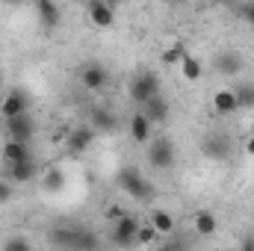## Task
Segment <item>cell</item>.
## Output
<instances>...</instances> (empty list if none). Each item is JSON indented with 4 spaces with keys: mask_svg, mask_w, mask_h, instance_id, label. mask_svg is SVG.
<instances>
[{
    "mask_svg": "<svg viewBox=\"0 0 254 251\" xmlns=\"http://www.w3.org/2000/svg\"><path fill=\"white\" fill-rule=\"evenodd\" d=\"M175 160H178V148L169 136H151L148 139V163L154 169L166 172V169L175 166Z\"/></svg>",
    "mask_w": 254,
    "mask_h": 251,
    "instance_id": "cell-1",
    "label": "cell"
},
{
    "mask_svg": "<svg viewBox=\"0 0 254 251\" xmlns=\"http://www.w3.org/2000/svg\"><path fill=\"white\" fill-rule=\"evenodd\" d=\"M119 187L125 189L130 198H136V201H148V198H154V187H151V181H145L136 169H125V172L119 175Z\"/></svg>",
    "mask_w": 254,
    "mask_h": 251,
    "instance_id": "cell-2",
    "label": "cell"
},
{
    "mask_svg": "<svg viewBox=\"0 0 254 251\" xmlns=\"http://www.w3.org/2000/svg\"><path fill=\"white\" fill-rule=\"evenodd\" d=\"M160 92V77L154 71H139L133 80H130V98L136 104H145L148 98H154Z\"/></svg>",
    "mask_w": 254,
    "mask_h": 251,
    "instance_id": "cell-3",
    "label": "cell"
},
{
    "mask_svg": "<svg viewBox=\"0 0 254 251\" xmlns=\"http://www.w3.org/2000/svg\"><path fill=\"white\" fill-rule=\"evenodd\" d=\"M136 231H139V219L130 216V213H125L122 219L113 222L110 240H113V246H119V249H130V246L136 243Z\"/></svg>",
    "mask_w": 254,
    "mask_h": 251,
    "instance_id": "cell-4",
    "label": "cell"
},
{
    "mask_svg": "<svg viewBox=\"0 0 254 251\" xmlns=\"http://www.w3.org/2000/svg\"><path fill=\"white\" fill-rule=\"evenodd\" d=\"M231 151H234V145H231V139L225 136V133H207L204 136V142H201V154L207 157V160H228L231 157Z\"/></svg>",
    "mask_w": 254,
    "mask_h": 251,
    "instance_id": "cell-5",
    "label": "cell"
},
{
    "mask_svg": "<svg viewBox=\"0 0 254 251\" xmlns=\"http://www.w3.org/2000/svg\"><path fill=\"white\" fill-rule=\"evenodd\" d=\"M36 136V122L30 113H21V116H12L6 119V139H18V142H33Z\"/></svg>",
    "mask_w": 254,
    "mask_h": 251,
    "instance_id": "cell-6",
    "label": "cell"
},
{
    "mask_svg": "<svg viewBox=\"0 0 254 251\" xmlns=\"http://www.w3.org/2000/svg\"><path fill=\"white\" fill-rule=\"evenodd\" d=\"M86 12H89V21L95 27H101V30H107V27L116 24V9L107 0H89L86 3Z\"/></svg>",
    "mask_w": 254,
    "mask_h": 251,
    "instance_id": "cell-7",
    "label": "cell"
},
{
    "mask_svg": "<svg viewBox=\"0 0 254 251\" xmlns=\"http://www.w3.org/2000/svg\"><path fill=\"white\" fill-rule=\"evenodd\" d=\"M95 133H98V130H95L92 125L80 127V130H71V133L65 136V148H68V154H71V157H80V154L95 142Z\"/></svg>",
    "mask_w": 254,
    "mask_h": 251,
    "instance_id": "cell-8",
    "label": "cell"
},
{
    "mask_svg": "<svg viewBox=\"0 0 254 251\" xmlns=\"http://www.w3.org/2000/svg\"><path fill=\"white\" fill-rule=\"evenodd\" d=\"M107 80H110V74H107V68H104L101 63H89L83 71H80V83H83L89 92L104 89V86H107Z\"/></svg>",
    "mask_w": 254,
    "mask_h": 251,
    "instance_id": "cell-9",
    "label": "cell"
},
{
    "mask_svg": "<svg viewBox=\"0 0 254 251\" xmlns=\"http://www.w3.org/2000/svg\"><path fill=\"white\" fill-rule=\"evenodd\" d=\"M142 107H145L142 113H145V116H148L154 125H166V122H169V116H172V107H169V101H166L160 92H157L154 98H148Z\"/></svg>",
    "mask_w": 254,
    "mask_h": 251,
    "instance_id": "cell-10",
    "label": "cell"
},
{
    "mask_svg": "<svg viewBox=\"0 0 254 251\" xmlns=\"http://www.w3.org/2000/svg\"><path fill=\"white\" fill-rule=\"evenodd\" d=\"M151 136H154V122L145 113H133V119H130V139L136 145H148Z\"/></svg>",
    "mask_w": 254,
    "mask_h": 251,
    "instance_id": "cell-11",
    "label": "cell"
},
{
    "mask_svg": "<svg viewBox=\"0 0 254 251\" xmlns=\"http://www.w3.org/2000/svg\"><path fill=\"white\" fill-rule=\"evenodd\" d=\"M92 127H95L98 133H116V130H119V119H116L113 110L95 107V110H92Z\"/></svg>",
    "mask_w": 254,
    "mask_h": 251,
    "instance_id": "cell-12",
    "label": "cell"
},
{
    "mask_svg": "<svg viewBox=\"0 0 254 251\" xmlns=\"http://www.w3.org/2000/svg\"><path fill=\"white\" fill-rule=\"evenodd\" d=\"M0 113H3V119H12V116L27 113V95H24V92H9V95L0 101Z\"/></svg>",
    "mask_w": 254,
    "mask_h": 251,
    "instance_id": "cell-13",
    "label": "cell"
},
{
    "mask_svg": "<svg viewBox=\"0 0 254 251\" xmlns=\"http://www.w3.org/2000/svg\"><path fill=\"white\" fill-rule=\"evenodd\" d=\"M30 157H33V154H30V142L6 139V145H3V160H6V166L21 163V160H30Z\"/></svg>",
    "mask_w": 254,
    "mask_h": 251,
    "instance_id": "cell-14",
    "label": "cell"
},
{
    "mask_svg": "<svg viewBox=\"0 0 254 251\" xmlns=\"http://www.w3.org/2000/svg\"><path fill=\"white\" fill-rule=\"evenodd\" d=\"M36 9H39V21L48 27V30H54V27H60V6H57V0H36Z\"/></svg>",
    "mask_w": 254,
    "mask_h": 251,
    "instance_id": "cell-15",
    "label": "cell"
},
{
    "mask_svg": "<svg viewBox=\"0 0 254 251\" xmlns=\"http://www.w3.org/2000/svg\"><path fill=\"white\" fill-rule=\"evenodd\" d=\"M213 110H216L219 116H231V113H237V110H240L237 95L228 92V89H219V92L213 95Z\"/></svg>",
    "mask_w": 254,
    "mask_h": 251,
    "instance_id": "cell-16",
    "label": "cell"
},
{
    "mask_svg": "<svg viewBox=\"0 0 254 251\" xmlns=\"http://www.w3.org/2000/svg\"><path fill=\"white\" fill-rule=\"evenodd\" d=\"M33 178H36V160H33V157L9 166V181H15V184H27V181H33Z\"/></svg>",
    "mask_w": 254,
    "mask_h": 251,
    "instance_id": "cell-17",
    "label": "cell"
},
{
    "mask_svg": "<svg viewBox=\"0 0 254 251\" xmlns=\"http://www.w3.org/2000/svg\"><path fill=\"white\" fill-rule=\"evenodd\" d=\"M216 228H219V222H216V216L210 210H198L195 213V231H198V237H213Z\"/></svg>",
    "mask_w": 254,
    "mask_h": 251,
    "instance_id": "cell-18",
    "label": "cell"
},
{
    "mask_svg": "<svg viewBox=\"0 0 254 251\" xmlns=\"http://www.w3.org/2000/svg\"><path fill=\"white\" fill-rule=\"evenodd\" d=\"M181 74H184V80L198 83V80H201V74H204V65H201V60H198V57L184 54V60H181Z\"/></svg>",
    "mask_w": 254,
    "mask_h": 251,
    "instance_id": "cell-19",
    "label": "cell"
},
{
    "mask_svg": "<svg viewBox=\"0 0 254 251\" xmlns=\"http://www.w3.org/2000/svg\"><path fill=\"white\" fill-rule=\"evenodd\" d=\"M151 225L157 228V234H160V237L175 234V216H172V213H166V210H154V213H151Z\"/></svg>",
    "mask_w": 254,
    "mask_h": 251,
    "instance_id": "cell-20",
    "label": "cell"
},
{
    "mask_svg": "<svg viewBox=\"0 0 254 251\" xmlns=\"http://www.w3.org/2000/svg\"><path fill=\"white\" fill-rule=\"evenodd\" d=\"M98 246H101V240H98L92 231H86V228H74L71 249H98Z\"/></svg>",
    "mask_w": 254,
    "mask_h": 251,
    "instance_id": "cell-21",
    "label": "cell"
},
{
    "mask_svg": "<svg viewBox=\"0 0 254 251\" xmlns=\"http://www.w3.org/2000/svg\"><path fill=\"white\" fill-rule=\"evenodd\" d=\"M42 187H45V192H60V189H65V172L63 169H48V175H45V181H42Z\"/></svg>",
    "mask_w": 254,
    "mask_h": 251,
    "instance_id": "cell-22",
    "label": "cell"
},
{
    "mask_svg": "<svg viewBox=\"0 0 254 251\" xmlns=\"http://www.w3.org/2000/svg\"><path fill=\"white\" fill-rule=\"evenodd\" d=\"M240 68H243V63H240L237 54H222V57H216V71H222V74H237Z\"/></svg>",
    "mask_w": 254,
    "mask_h": 251,
    "instance_id": "cell-23",
    "label": "cell"
},
{
    "mask_svg": "<svg viewBox=\"0 0 254 251\" xmlns=\"http://www.w3.org/2000/svg\"><path fill=\"white\" fill-rule=\"evenodd\" d=\"M71 240H74V228H57L48 234V243L60 246V249H71Z\"/></svg>",
    "mask_w": 254,
    "mask_h": 251,
    "instance_id": "cell-24",
    "label": "cell"
},
{
    "mask_svg": "<svg viewBox=\"0 0 254 251\" xmlns=\"http://www.w3.org/2000/svg\"><path fill=\"white\" fill-rule=\"evenodd\" d=\"M237 104H240V110H254V83H243V86H237Z\"/></svg>",
    "mask_w": 254,
    "mask_h": 251,
    "instance_id": "cell-25",
    "label": "cell"
},
{
    "mask_svg": "<svg viewBox=\"0 0 254 251\" xmlns=\"http://www.w3.org/2000/svg\"><path fill=\"white\" fill-rule=\"evenodd\" d=\"M184 54H187V48H184V42H175L169 51H163V57H160V63L163 65H181V60H184Z\"/></svg>",
    "mask_w": 254,
    "mask_h": 251,
    "instance_id": "cell-26",
    "label": "cell"
},
{
    "mask_svg": "<svg viewBox=\"0 0 254 251\" xmlns=\"http://www.w3.org/2000/svg\"><path fill=\"white\" fill-rule=\"evenodd\" d=\"M157 240H160V234H157L154 225H148V228L139 225V231H136V243L139 246H157Z\"/></svg>",
    "mask_w": 254,
    "mask_h": 251,
    "instance_id": "cell-27",
    "label": "cell"
},
{
    "mask_svg": "<svg viewBox=\"0 0 254 251\" xmlns=\"http://www.w3.org/2000/svg\"><path fill=\"white\" fill-rule=\"evenodd\" d=\"M12 195H15V189L9 181H0V204H9L12 201Z\"/></svg>",
    "mask_w": 254,
    "mask_h": 251,
    "instance_id": "cell-28",
    "label": "cell"
},
{
    "mask_svg": "<svg viewBox=\"0 0 254 251\" xmlns=\"http://www.w3.org/2000/svg\"><path fill=\"white\" fill-rule=\"evenodd\" d=\"M3 249H9V251H27V249H30V243H27V240H6V243H3Z\"/></svg>",
    "mask_w": 254,
    "mask_h": 251,
    "instance_id": "cell-29",
    "label": "cell"
},
{
    "mask_svg": "<svg viewBox=\"0 0 254 251\" xmlns=\"http://www.w3.org/2000/svg\"><path fill=\"white\" fill-rule=\"evenodd\" d=\"M125 213H127V210L122 207V204H113V207L107 210V219H110V222H116V219H122Z\"/></svg>",
    "mask_w": 254,
    "mask_h": 251,
    "instance_id": "cell-30",
    "label": "cell"
},
{
    "mask_svg": "<svg viewBox=\"0 0 254 251\" xmlns=\"http://www.w3.org/2000/svg\"><path fill=\"white\" fill-rule=\"evenodd\" d=\"M243 18H246V24L254 27V0H249V3L243 6Z\"/></svg>",
    "mask_w": 254,
    "mask_h": 251,
    "instance_id": "cell-31",
    "label": "cell"
},
{
    "mask_svg": "<svg viewBox=\"0 0 254 251\" xmlns=\"http://www.w3.org/2000/svg\"><path fill=\"white\" fill-rule=\"evenodd\" d=\"M246 154H249V157H254V133L249 136V142H246Z\"/></svg>",
    "mask_w": 254,
    "mask_h": 251,
    "instance_id": "cell-32",
    "label": "cell"
},
{
    "mask_svg": "<svg viewBox=\"0 0 254 251\" xmlns=\"http://www.w3.org/2000/svg\"><path fill=\"white\" fill-rule=\"evenodd\" d=\"M107 3H110V6L116 9V6H122V3H127V0H107Z\"/></svg>",
    "mask_w": 254,
    "mask_h": 251,
    "instance_id": "cell-33",
    "label": "cell"
},
{
    "mask_svg": "<svg viewBox=\"0 0 254 251\" xmlns=\"http://www.w3.org/2000/svg\"><path fill=\"white\" fill-rule=\"evenodd\" d=\"M3 3H21V0H3Z\"/></svg>",
    "mask_w": 254,
    "mask_h": 251,
    "instance_id": "cell-34",
    "label": "cell"
},
{
    "mask_svg": "<svg viewBox=\"0 0 254 251\" xmlns=\"http://www.w3.org/2000/svg\"><path fill=\"white\" fill-rule=\"evenodd\" d=\"M74 3H89V0H74Z\"/></svg>",
    "mask_w": 254,
    "mask_h": 251,
    "instance_id": "cell-35",
    "label": "cell"
},
{
    "mask_svg": "<svg viewBox=\"0 0 254 251\" xmlns=\"http://www.w3.org/2000/svg\"><path fill=\"white\" fill-rule=\"evenodd\" d=\"M222 3H234V0H222Z\"/></svg>",
    "mask_w": 254,
    "mask_h": 251,
    "instance_id": "cell-36",
    "label": "cell"
},
{
    "mask_svg": "<svg viewBox=\"0 0 254 251\" xmlns=\"http://www.w3.org/2000/svg\"><path fill=\"white\" fill-rule=\"evenodd\" d=\"M175 3H187V0H175Z\"/></svg>",
    "mask_w": 254,
    "mask_h": 251,
    "instance_id": "cell-37",
    "label": "cell"
}]
</instances>
